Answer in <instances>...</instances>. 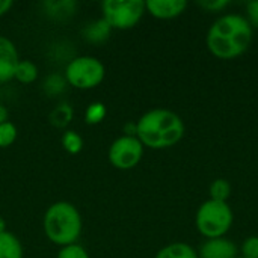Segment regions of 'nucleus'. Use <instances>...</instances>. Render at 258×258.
I'll use <instances>...</instances> for the list:
<instances>
[{
    "mask_svg": "<svg viewBox=\"0 0 258 258\" xmlns=\"http://www.w3.org/2000/svg\"><path fill=\"white\" fill-rule=\"evenodd\" d=\"M252 39L251 23L236 14L216 20L207 33V47L212 54L221 59H233L243 54Z\"/></svg>",
    "mask_w": 258,
    "mask_h": 258,
    "instance_id": "obj_1",
    "label": "nucleus"
},
{
    "mask_svg": "<svg viewBox=\"0 0 258 258\" xmlns=\"http://www.w3.org/2000/svg\"><path fill=\"white\" fill-rule=\"evenodd\" d=\"M184 135L181 118L168 109H151L136 122V138L153 150L169 148Z\"/></svg>",
    "mask_w": 258,
    "mask_h": 258,
    "instance_id": "obj_2",
    "label": "nucleus"
},
{
    "mask_svg": "<svg viewBox=\"0 0 258 258\" xmlns=\"http://www.w3.org/2000/svg\"><path fill=\"white\" fill-rule=\"evenodd\" d=\"M82 216L76 206L68 201L53 203L44 215L42 228L47 239L63 248L68 245H74L82 234Z\"/></svg>",
    "mask_w": 258,
    "mask_h": 258,
    "instance_id": "obj_3",
    "label": "nucleus"
},
{
    "mask_svg": "<svg viewBox=\"0 0 258 258\" xmlns=\"http://www.w3.org/2000/svg\"><path fill=\"white\" fill-rule=\"evenodd\" d=\"M233 224V212L227 203L206 201L197 213V228L207 239L224 237Z\"/></svg>",
    "mask_w": 258,
    "mask_h": 258,
    "instance_id": "obj_4",
    "label": "nucleus"
},
{
    "mask_svg": "<svg viewBox=\"0 0 258 258\" xmlns=\"http://www.w3.org/2000/svg\"><path fill=\"white\" fill-rule=\"evenodd\" d=\"M106 76V68L103 62L94 56H77L71 59L65 68L67 82L76 89H94L97 88Z\"/></svg>",
    "mask_w": 258,
    "mask_h": 258,
    "instance_id": "obj_5",
    "label": "nucleus"
},
{
    "mask_svg": "<svg viewBox=\"0 0 258 258\" xmlns=\"http://www.w3.org/2000/svg\"><path fill=\"white\" fill-rule=\"evenodd\" d=\"M142 0H104L101 3L103 20L110 29L127 30L135 27L145 14Z\"/></svg>",
    "mask_w": 258,
    "mask_h": 258,
    "instance_id": "obj_6",
    "label": "nucleus"
},
{
    "mask_svg": "<svg viewBox=\"0 0 258 258\" xmlns=\"http://www.w3.org/2000/svg\"><path fill=\"white\" fill-rule=\"evenodd\" d=\"M144 156V145L136 136H121L115 139L109 148V162L116 169L135 168Z\"/></svg>",
    "mask_w": 258,
    "mask_h": 258,
    "instance_id": "obj_7",
    "label": "nucleus"
},
{
    "mask_svg": "<svg viewBox=\"0 0 258 258\" xmlns=\"http://www.w3.org/2000/svg\"><path fill=\"white\" fill-rule=\"evenodd\" d=\"M20 62L15 44L0 35V83H6L14 79L15 68Z\"/></svg>",
    "mask_w": 258,
    "mask_h": 258,
    "instance_id": "obj_8",
    "label": "nucleus"
},
{
    "mask_svg": "<svg viewBox=\"0 0 258 258\" xmlns=\"http://www.w3.org/2000/svg\"><path fill=\"white\" fill-rule=\"evenodd\" d=\"M187 3L184 0H148L145 2V9L156 18L160 20H169L174 17H178L184 9Z\"/></svg>",
    "mask_w": 258,
    "mask_h": 258,
    "instance_id": "obj_9",
    "label": "nucleus"
},
{
    "mask_svg": "<svg viewBox=\"0 0 258 258\" xmlns=\"http://www.w3.org/2000/svg\"><path fill=\"white\" fill-rule=\"evenodd\" d=\"M237 246L224 237L209 239L200 249V258H236Z\"/></svg>",
    "mask_w": 258,
    "mask_h": 258,
    "instance_id": "obj_10",
    "label": "nucleus"
},
{
    "mask_svg": "<svg viewBox=\"0 0 258 258\" xmlns=\"http://www.w3.org/2000/svg\"><path fill=\"white\" fill-rule=\"evenodd\" d=\"M23 245L17 236L9 231L0 233V258H23Z\"/></svg>",
    "mask_w": 258,
    "mask_h": 258,
    "instance_id": "obj_11",
    "label": "nucleus"
},
{
    "mask_svg": "<svg viewBox=\"0 0 258 258\" xmlns=\"http://www.w3.org/2000/svg\"><path fill=\"white\" fill-rule=\"evenodd\" d=\"M156 258H200L197 251L189 246L187 243H181V242H177V243H171L165 248H162Z\"/></svg>",
    "mask_w": 258,
    "mask_h": 258,
    "instance_id": "obj_12",
    "label": "nucleus"
},
{
    "mask_svg": "<svg viewBox=\"0 0 258 258\" xmlns=\"http://www.w3.org/2000/svg\"><path fill=\"white\" fill-rule=\"evenodd\" d=\"M14 79L23 85H30L38 79V67L32 62V60H21L18 62L17 68H15V74Z\"/></svg>",
    "mask_w": 258,
    "mask_h": 258,
    "instance_id": "obj_13",
    "label": "nucleus"
},
{
    "mask_svg": "<svg viewBox=\"0 0 258 258\" xmlns=\"http://www.w3.org/2000/svg\"><path fill=\"white\" fill-rule=\"evenodd\" d=\"M110 33V27L109 24L101 18L98 21H94L91 23L86 29H85V36L92 41V42H100V41H104Z\"/></svg>",
    "mask_w": 258,
    "mask_h": 258,
    "instance_id": "obj_14",
    "label": "nucleus"
},
{
    "mask_svg": "<svg viewBox=\"0 0 258 258\" xmlns=\"http://www.w3.org/2000/svg\"><path fill=\"white\" fill-rule=\"evenodd\" d=\"M60 142H62L63 150H65L67 153H70V154H77V153H80L82 148H83V139H82V136H80L77 132H74V130L65 132V133L62 135Z\"/></svg>",
    "mask_w": 258,
    "mask_h": 258,
    "instance_id": "obj_15",
    "label": "nucleus"
},
{
    "mask_svg": "<svg viewBox=\"0 0 258 258\" xmlns=\"http://www.w3.org/2000/svg\"><path fill=\"white\" fill-rule=\"evenodd\" d=\"M231 194V186L227 180L224 178H218L212 183L210 186V200L213 201H221V203H227L228 197Z\"/></svg>",
    "mask_w": 258,
    "mask_h": 258,
    "instance_id": "obj_16",
    "label": "nucleus"
},
{
    "mask_svg": "<svg viewBox=\"0 0 258 258\" xmlns=\"http://www.w3.org/2000/svg\"><path fill=\"white\" fill-rule=\"evenodd\" d=\"M71 116H73V109H71V106L67 104V103H62V104H59V106L51 112L50 121H51V124L56 125V127H65V125L70 122Z\"/></svg>",
    "mask_w": 258,
    "mask_h": 258,
    "instance_id": "obj_17",
    "label": "nucleus"
},
{
    "mask_svg": "<svg viewBox=\"0 0 258 258\" xmlns=\"http://www.w3.org/2000/svg\"><path fill=\"white\" fill-rule=\"evenodd\" d=\"M106 106L100 101H95V103H91L85 112V121L91 125H95V124H100L104 118H106Z\"/></svg>",
    "mask_w": 258,
    "mask_h": 258,
    "instance_id": "obj_18",
    "label": "nucleus"
},
{
    "mask_svg": "<svg viewBox=\"0 0 258 258\" xmlns=\"http://www.w3.org/2000/svg\"><path fill=\"white\" fill-rule=\"evenodd\" d=\"M47 9L50 11L51 15L54 17H65V15H71L74 14V8L76 3L74 2H47L45 3Z\"/></svg>",
    "mask_w": 258,
    "mask_h": 258,
    "instance_id": "obj_19",
    "label": "nucleus"
},
{
    "mask_svg": "<svg viewBox=\"0 0 258 258\" xmlns=\"http://www.w3.org/2000/svg\"><path fill=\"white\" fill-rule=\"evenodd\" d=\"M17 135H18L17 133V127L11 121L0 124V148L11 147L15 142Z\"/></svg>",
    "mask_w": 258,
    "mask_h": 258,
    "instance_id": "obj_20",
    "label": "nucleus"
},
{
    "mask_svg": "<svg viewBox=\"0 0 258 258\" xmlns=\"http://www.w3.org/2000/svg\"><path fill=\"white\" fill-rule=\"evenodd\" d=\"M56 258H89V255L83 246L74 243V245H68V246L60 248Z\"/></svg>",
    "mask_w": 258,
    "mask_h": 258,
    "instance_id": "obj_21",
    "label": "nucleus"
},
{
    "mask_svg": "<svg viewBox=\"0 0 258 258\" xmlns=\"http://www.w3.org/2000/svg\"><path fill=\"white\" fill-rule=\"evenodd\" d=\"M243 258H258V237H248L242 245Z\"/></svg>",
    "mask_w": 258,
    "mask_h": 258,
    "instance_id": "obj_22",
    "label": "nucleus"
},
{
    "mask_svg": "<svg viewBox=\"0 0 258 258\" xmlns=\"http://www.w3.org/2000/svg\"><path fill=\"white\" fill-rule=\"evenodd\" d=\"M198 5L207 11H212V12H218L221 9H225L230 2L228 0H215V2H198Z\"/></svg>",
    "mask_w": 258,
    "mask_h": 258,
    "instance_id": "obj_23",
    "label": "nucleus"
},
{
    "mask_svg": "<svg viewBox=\"0 0 258 258\" xmlns=\"http://www.w3.org/2000/svg\"><path fill=\"white\" fill-rule=\"evenodd\" d=\"M248 15H249V23L258 27V0L248 3Z\"/></svg>",
    "mask_w": 258,
    "mask_h": 258,
    "instance_id": "obj_24",
    "label": "nucleus"
},
{
    "mask_svg": "<svg viewBox=\"0 0 258 258\" xmlns=\"http://www.w3.org/2000/svg\"><path fill=\"white\" fill-rule=\"evenodd\" d=\"M12 6H14V2L12 0H0V17H3L5 14H8Z\"/></svg>",
    "mask_w": 258,
    "mask_h": 258,
    "instance_id": "obj_25",
    "label": "nucleus"
},
{
    "mask_svg": "<svg viewBox=\"0 0 258 258\" xmlns=\"http://www.w3.org/2000/svg\"><path fill=\"white\" fill-rule=\"evenodd\" d=\"M8 118H9V112H8V109H6L3 104H0V124L8 122Z\"/></svg>",
    "mask_w": 258,
    "mask_h": 258,
    "instance_id": "obj_26",
    "label": "nucleus"
},
{
    "mask_svg": "<svg viewBox=\"0 0 258 258\" xmlns=\"http://www.w3.org/2000/svg\"><path fill=\"white\" fill-rule=\"evenodd\" d=\"M6 231V222H5V219L0 216V233H5Z\"/></svg>",
    "mask_w": 258,
    "mask_h": 258,
    "instance_id": "obj_27",
    "label": "nucleus"
},
{
    "mask_svg": "<svg viewBox=\"0 0 258 258\" xmlns=\"http://www.w3.org/2000/svg\"><path fill=\"white\" fill-rule=\"evenodd\" d=\"M242 258H243V257H242Z\"/></svg>",
    "mask_w": 258,
    "mask_h": 258,
    "instance_id": "obj_28",
    "label": "nucleus"
}]
</instances>
